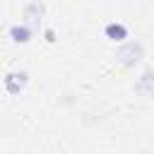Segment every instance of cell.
<instances>
[{"instance_id":"6da1fadb","label":"cell","mask_w":154,"mask_h":154,"mask_svg":"<svg viewBox=\"0 0 154 154\" xmlns=\"http://www.w3.org/2000/svg\"><path fill=\"white\" fill-rule=\"evenodd\" d=\"M118 58H120L123 65H135V63L142 58V46H140V43H128L125 48H120Z\"/></svg>"},{"instance_id":"3957f363","label":"cell","mask_w":154,"mask_h":154,"mask_svg":"<svg viewBox=\"0 0 154 154\" xmlns=\"http://www.w3.org/2000/svg\"><path fill=\"white\" fill-rule=\"evenodd\" d=\"M24 82H26V75H24V72H19V75H7V91H10V94H17V91L24 87Z\"/></svg>"},{"instance_id":"277c9868","label":"cell","mask_w":154,"mask_h":154,"mask_svg":"<svg viewBox=\"0 0 154 154\" xmlns=\"http://www.w3.org/2000/svg\"><path fill=\"white\" fill-rule=\"evenodd\" d=\"M106 36L113 38V41H123V38L128 36V29H125L123 24H108V26H106Z\"/></svg>"},{"instance_id":"7a4b0ae2","label":"cell","mask_w":154,"mask_h":154,"mask_svg":"<svg viewBox=\"0 0 154 154\" xmlns=\"http://www.w3.org/2000/svg\"><path fill=\"white\" fill-rule=\"evenodd\" d=\"M135 91L142 94V96H154V72H144V75L137 79Z\"/></svg>"},{"instance_id":"5b68a950","label":"cell","mask_w":154,"mask_h":154,"mask_svg":"<svg viewBox=\"0 0 154 154\" xmlns=\"http://www.w3.org/2000/svg\"><path fill=\"white\" fill-rule=\"evenodd\" d=\"M10 36H12L14 41H19V43H24V41H29V31H26L24 26H12V31H10Z\"/></svg>"}]
</instances>
